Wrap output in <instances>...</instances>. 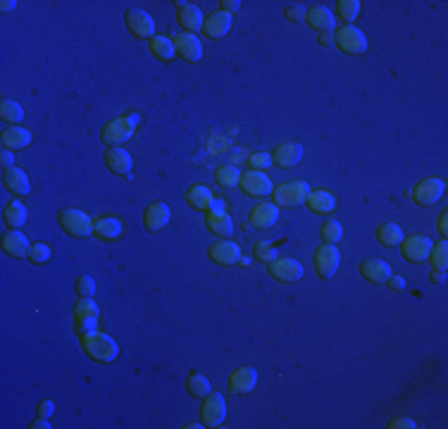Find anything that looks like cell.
<instances>
[{
  "label": "cell",
  "mask_w": 448,
  "mask_h": 429,
  "mask_svg": "<svg viewBox=\"0 0 448 429\" xmlns=\"http://www.w3.org/2000/svg\"><path fill=\"white\" fill-rule=\"evenodd\" d=\"M248 162H251L253 170L263 172L267 165H272V155H267V153H253L251 158H248Z\"/></svg>",
  "instance_id": "obj_43"
},
{
  "label": "cell",
  "mask_w": 448,
  "mask_h": 429,
  "mask_svg": "<svg viewBox=\"0 0 448 429\" xmlns=\"http://www.w3.org/2000/svg\"><path fill=\"white\" fill-rule=\"evenodd\" d=\"M60 224L67 234L77 236V239H86L93 231V219L86 212L74 210V208H67V210L60 212Z\"/></svg>",
  "instance_id": "obj_5"
},
{
  "label": "cell",
  "mask_w": 448,
  "mask_h": 429,
  "mask_svg": "<svg viewBox=\"0 0 448 429\" xmlns=\"http://www.w3.org/2000/svg\"><path fill=\"white\" fill-rule=\"evenodd\" d=\"M208 217H205V224H208V229L212 231L215 236H219V239H229L231 234H234V222H231V217L226 214V210L222 212H205Z\"/></svg>",
  "instance_id": "obj_28"
},
{
  "label": "cell",
  "mask_w": 448,
  "mask_h": 429,
  "mask_svg": "<svg viewBox=\"0 0 448 429\" xmlns=\"http://www.w3.org/2000/svg\"><path fill=\"white\" fill-rule=\"evenodd\" d=\"M186 389L198 398H205L208 393H210V379L194 370V372H189V377H186Z\"/></svg>",
  "instance_id": "obj_36"
},
{
  "label": "cell",
  "mask_w": 448,
  "mask_h": 429,
  "mask_svg": "<svg viewBox=\"0 0 448 429\" xmlns=\"http://www.w3.org/2000/svg\"><path fill=\"white\" fill-rule=\"evenodd\" d=\"M432 239H427V236H420V234H412L408 239L400 241V251H403V258L408 260V263H424V260L429 258V251H432Z\"/></svg>",
  "instance_id": "obj_11"
},
{
  "label": "cell",
  "mask_w": 448,
  "mask_h": 429,
  "mask_svg": "<svg viewBox=\"0 0 448 429\" xmlns=\"http://www.w3.org/2000/svg\"><path fill=\"white\" fill-rule=\"evenodd\" d=\"M0 5H3V13H10V10H15V8H17L15 0H3V3H0Z\"/></svg>",
  "instance_id": "obj_52"
},
{
  "label": "cell",
  "mask_w": 448,
  "mask_h": 429,
  "mask_svg": "<svg viewBox=\"0 0 448 429\" xmlns=\"http://www.w3.org/2000/svg\"><path fill=\"white\" fill-rule=\"evenodd\" d=\"M415 420H410V417H396V420L389 422V429H415Z\"/></svg>",
  "instance_id": "obj_46"
},
{
  "label": "cell",
  "mask_w": 448,
  "mask_h": 429,
  "mask_svg": "<svg viewBox=\"0 0 448 429\" xmlns=\"http://www.w3.org/2000/svg\"><path fill=\"white\" fill-rule=\"evenodd\" d=\"M336 15H339L341 22L351 24V22H356L360 15V3L358 0H339V3H336Z\"/></svg>",
  "instance_id": "obj_38"
},
{
  "label": "cell",
  "mask_w": 448,
  "mask_h": 429,
  "mask_svg": "<svg viewBox=\"0 0 448 429\" xmlns=\"http://www.w3.org/2000/svg\"><path fill=\"white\" fill-rule=\"evenodd\" d=\"M270 275L279 282H298L303 279V265L294 258H275L270 265Z\"/></svg>",
  "instance_id": "obj_14"
},
{
  "label": "cell",
  "mask_w": 448,
  "mask_h": 429,
  "mask_svg": "<svg viewBox=\"0 0 448 429\" xmlns=\"http://www.w3.org/2000/svg\"><path fill=\"white\" fill-rule=\"evenodd\" d=\"M444 191H446V184L441 182V179H436V177L422 179V182L415 187V191H412V201H415L417 205H424V208L434 205L436 201H441Z\"/></svg>",
  "instance_id": "obj_12"
},
{
  "label": "cell",
  "mask_w": 448,
  "mask_h": 429,
  "mask_svg": "<svg viewBox=\"0 0 448 429\" xmlns=\"http://www.w3.org/2000/svg\"><path fill=\"white\" fill-rule=\"evenodd\" d=\"M5 150H22L31 143V131L24 129V126H13V129H5L3 138H0Z\"/></svg>",
  "instance_id": "obj_30"
},
{
  "label": "cell",
  "mask_w": 448,
  "mask_h": 429,
  "mask_svg": "<svg viewBox=\"0 0 448 429\" xmlns=\"http://www.w3.org/2000/svg\"><path fill=\"white\" fill-rule=\"evenodd\" d=\"M238 187L243 189V194L251 196V198H263V196H270L275 191V184L272 179L260 170H251L241 175V184Z\"/></svg>",
  "instance_id": "obj_6"
},
{
  "label": "cell",
  "mask_w": 448,
  "mask_h": 429,
  "mask_svg": "<svg viewBox=\"0 0 448 429\" xmlns=\"http://www.w3.org/2000/svg\"><path fill=\"white\" fill-rule=\"evenodd\" d=\"M360 275L372 284H384V282H389V277H391V265L380 258L365 260L363 268H360Z\"/></svg>",
  "instance_id": "obj_25"
},
{
  "label": "cell",
  "mask_w": 448,
  "mask_h": 429,
  "mask_svg": "<svg viewBox=\"0 0 448 429\" xmlns=\"http://www.w3.org/2000/svg\"><path fill=\"white\" fill-rule=\"evenodd\" d=\"M3 184H5V189L15 196H27L29 191H31L27 172L20 170V167H8V170H3Z\"/></svg>",
  "instance_id": "obj_22"
},
{
  "label": "cell",
  "mask_w": 448,
  "mask_h": 429,
  "mask_svg": "<svg viewBox=\"0 0 448 429\" xmlns=\"http://www.w3.org/2000/svg\"><path fill=\"white\" fill-rule=\"evenodd\" d=\"M334 43L339 45V50L348 55H363L368 50V38L353 24H343L339 31L334 34Z\"/></svg>",
  "instance_id": "obj_4"
},
{
  "label": "cell",
  "mask_w": 448,
  "mask_h": 429,
  "mask_svg": "<svg viewBox=\"0 0 448 429\" xmlns=\"http://www.w3.org/2000/svg\"><path fill=\"white\" fill-rule=\"evenodd\" d=\"M55 413V403L53 401H43L38 405V417H53Z\"/></svg>",
  "instance_id": "obj_47"
},
{
  "label": "cell",
  "mask_w": 448,
  "mask_h": 429,
  "mask_svg": "<svg viewBox=\"0 0 448 429\" xmlns=\"http://www.w3.org/2000/svg\"><path fill=\"white\" fill-rule=\"evenodd\" d=\"M174 43V50H177V55L182 57L184 62H201L203 57V43L201 38L194 36V34H177V36L172 38Z\"/></svg>",
  "instance_id": "obj_13"
},
{
  "label": "cell",
  "mask_w": 448,
  "mask_h": 429,
  "mask_svg": "<svg viewBox=\"0 0 448 429\" xmlns=\"http://www.w3.org/2000/svg\"><path fill=\"white\" fill-rule=\"evenodd\" d=\"M77 293H79V298H93V293H96V282H93V277H89V275L77 277Z\"/></svg>",
  "instance_id": "obj_42"
},
{
  "label": "cell",
  "mask_w": 448,
  "mask_h": 429,
  "mask_svg": "<svg viewBox=\"0 0 448 429\" xmlns=\"http://www.w3.org/2000/svg\"><path fill=\"white\" fill-rule=\"evenodd\" d=\"M148 48H150V53H153V57H158L162 62H170L172 57L177 55L172 38H167V36H153L148 41Z\"/></svg>",
  "instance_id": "obj_32"
},
{
  "label": "cell",
  "mask_w": 448,
  "mask_h": 429,
  "mask_svg": "<svg viewBox=\"0 0 448 429\" xmlns=\"http://www.w3.org/2000/svg\"><path fill=\"white\" fill-rule=\"evenodd\" d=\"M3 167H15V158H13V150H3Z\"/></svg>",
  "instance_id": "obj_50"
},
{
  "label": "cell",
  "mask_w": 448,
  "mask_h": 429,
  "mask_svg": "<svg viewBox=\"0 0 448 429\" xmlns=\"http://www.w3.org/2000/svg\"><path fill=\"white\" fill-rule=\"evenodd\" d=\"M3 251L10 255V258H29V251H31V243L24 234H20L17 229H10L8 234L3 236Z\"/></svg>",
  "instance_id": "obj_24"
},
{
  "label": "cell",
  "mask_w": 448,
  "mask_h": 429,
  "mask_svg": "<svg viewBox=\"0 0 448 429\" xmlns=\"http://www.w3.org/2000/svg\"><path fill=\"white\" fill-rule=\"evenodd\" d=\"M305 203H308V208L317 214H329V212H334V208H336V198L329 194V191H322V189L310 191Z\"/></svg>",
  "instance_id": "obj_31"
},
{
  "label": "cell",
  "mask_w": 448,
  "mask_h": 429,
  "mask_svg": "<svg viewBox=\"0 0 448 429\" xmlns=\"http://www.w3.org/2000/svg\"><path fill=\"white\" fill-rule=\"evenodd\" d=\"M231 29V15L226 13H212L205 17V22H203V31H205L208 38H224L226 34H229Z\"/></svg>",
  "instance_id": "obj_23"
},
{
  "label": "cell",
  "mask_w": 448,
  "mask_h": 429,
  "mask_svg": "<svg viewBox=\"0 0 448 429\" xmlns=\"http://www.w3.org/2000/svg\"><path fill=\"white\" fill-rule=\"evenodd\" d=\"M215 182H217L222 189H234L241 184V172H238L234 165H222V167H217V172H215Z\"/></svg>",
  "instance_id": "obj_35"
},
{
  "label": "cell",
  "mask_w": 448,
  "mask_h": 429,
  "mask_svg": "<svg viewBox=\"0 0 448 429\" xmlns=\"http://www.w3.org/2000/svg\"><path fill=\"white\" fill-rule=\"evenodd\" d=\"M124 22H127V29H129L136 38L150 41L155 36V20L145 13V10H127Z\"/></svg>",
  "instance_id": "obj_10"
},
{
  "label": "cell",
  "mask_w": 448,
  "mask_h": 429,
  "mask_svg": "<svg viewBox=\"0 0 448 429\" xmlns=\"http://www.w3.org/2000/svg\"><path fill=\"white\" fill-rule=\"evenodd\" d=\"M81 346H84L86 356L93 358L96 363H113V361H117V356H120L117 341L103 332L84 334L81 336Z\"/></svg>",
  "instance_id": "obj_1"
},
{
  "label": "cell",
  "mask_w": 448,
  "mask_h": 429,
  "mask_svg": "<svg viewBox=\"0 0 448 429\" xmlns=\"http://www.w3.org/2000/svg\"><path fill=\"white\" fill-rule=\"evenodd\" d=\"M201 415H203V425L205 427H222L226 420V403H224L222 393H217V391L208 393L205 401H203Z\"/></svg>",
  "instance_id": "obj_7"
},
{
  "label": "cell",
  "mask_w": 448,
  "mask_h": 429,
  "mask_svg": "<svg viewBox=\"0 0 448 429\" xmlns=\"http://www.w3.org/2000/svg\"><path fill=\"white\" fill-rule=\"evenodd\" d=\"M0 117L17 126L22 119H24V110H22V106L17 101H3V106H0Z\"/></svg>",
  "instance_id": "obj_39"
},
{
  "label": "cell",
  "mask_w": 448,
  "mask_h": 429,
  "mask_svg": "<svg viewBox=\"0 0 448 429\" xmlns=\"http://www.w3.org/2000/svg\"><path fill=\"white\" fill-rule=\"evenodd\" d=\"M258 384V370L255 368H238L229 375V391L236 396L251 393Z\"/></svg>",
  "instance_id": "obj_16"
},
{
  "label": "cell",
  "mask_w": 448,
  "mask_h": 429,
  "mask_svg": "<svg viewBox=\"0 0 448 429\" xmlns=\"http://www.w3.org/2000/svg\"><path fill=\"white\" fill-rule=\"evenodd\" d=\"M322 239L324 243H339L343 239V227L341 222H336V219H327V222L322 224Z\"/></svg>",
  "instance_id": "obj_40"
},
{
  "label": "cell",
  "mask_w": 448,
  "mask_h": 429,
  "mask_svg": "<svg viewBox=\"0 0 448 429\" xmlns=\"http://www.w3.org/2000/svg\"><path fill=\"white\" fill-rule=\"evenodd\" d=\"M277 219H279V208L275 205V203H258V205L253 208V212H251V224L255 229H260V231H267V229H272L277 224Z\"/></svg>",
  "instance_id": "obj_20"
},
{
  "label": "cell",
  "mask_w": 448,
  "mask_h": 429,
  "mask_svg": "<svg viewBox=\"0 0 448 429\" xmlns=\"http://www.w3.org/2000/svg\"><path fill=\"white\" fill-rule=\"evenodd\" d=\"M284 15H287V20H291V22H301V20H305V8L303 5H289Z\"/></svg>",
  "instance_id": "obj_44"
},
{
  "label": "cell",
  "mask_w": 448,
  "mask_h": 429,
  "mask_svg": "<svg viewBox=\"0 0 448 429\" xmlns=\"http://www.w3.org/2000/svg\"><path fill=\"white\" fill-rule=\"evenodd\" d=\"M170 219H172V210H170V205L167 203H150L148 208H145V212H143V224H145V229L148 231H160V229H165L167 224H170Z\"/></svg>",
  "instance_id": "obj_15"
},
{
  "label": "cell",
  "mask_w": 448,
  "mask_h": 429,
  "mask_svg": "<svg viewBox=\"0 0 448 429\" xmlns=\"http://www.w3.org/2000/svg\"><path fill=\"white\" fill-rule=\"evenodd\" d=\"M339 265H341V253L336 246L324 243V246H319L315 251V270L322 279H331V277L336 275V270H339Z\"/></svg>",
  "instance_id": "obj_8"
},
{
  "label": "cell",
  "mask_w": 448,
  "mask_h": 429,
  "mask_svg": "<svg viewBox=\"0 0 448 429\" xmlns=\"http://www.w3.org/2000/svg\"><path fill=\"white\" fill-rule=\"evenodd\" d=\"M255 255L260 260H275V248L270 243H255Z\"/></svg>",
  "instance_id": "obj_45"
},
{
  "label": "cell",
  "mask_w": 448,
  "mask_h": 429,
  "mask_svg": "<svg viewBox=\"0 0 448 429\" xmlns=\"http://www.w3.org/2000/svg\"><path fill=\"white\" fill-rule=\"evenodd\" d=\"M439 231L441 234H446L448 227H446V212H441V217H439Z\"/></svg>",
  "instance_id": "obj_53"
},
{
  "label": "cell",
  "mask_w": 448,
  "mask_h": 429,
  "mask_svg": "<svg viewBox=\"0 0 448 429\" xmlns=\"http://www.w3.org/2000/svg\"><path fill=\"white\" fill-rule=\"evenodd\" d=\"M308 194H310L308 182H287V184H279V187H275V191H272L277 208H298V205H303Z\"/></svg>",
  "instance_id": "obj_2"
},
{
  "label": "cell",
  "mask_w": 448,
  "mask_h": 429,
  "mask_svg": "<svg viewBox=\"0 0 448 429\" xmlns=\"http://www.w3.org/2000/svg\"><path fill=\"white\" fill-rule=\"evenodd\" d=\"M377 239H380V243H384V246L393 248V246H400V241H403L405 236H403V229L396 222H386L377 229Z\"/></svg>",
  "instance_id": "obj_34"
},
{
  "label": "cell",
  "mask_w": 448,
  "mask_h": 429,
  "mask_svg": "<svg viewBox=\"0 0 448 429\" xmlns=\"http://www.w3.org/2000/svg\"><path fill=\"white\" fill-rule=\"evenodd\" d=\"M305 20L308 24L312 29H317V31H331L336 24V17L331 13L329 8H322V5H317V8H310L305 13Z\"/></svg>",
  "instance_id": "obj_29"
},
{
  "label": "cell",
  "mask_w": 448,
  "mask_h": 429,
  "mask_svg": "<svg viewBox=\"0 0 448 429\" xmlns=\"http://www.w3.org/2000/svg\"><path fill=\"white\" fill-rule=\"evenodd\" d=\"M427 260H432V272H446L448 270V243H446V239L434 243Z\"/></svg>",
  "instance_id": "obj_37"
},
{
  "label": "cell",
  "mask_w": 448,
  "mask_h": 429,
  "mask_svg": "<svg viewBox=\"0 0 448 429\" xmlns=\"http://www.w3.org/2000/svg\"><path fill=\"white\" fill-rule=\"evenodd\" d=\"M219 5H222V13L229 15V13H234V10H238V5L241 3H238V0H222Z\"/></svg>",
  "instance_id": "obj_48"
},
{
  "label": "cell",
  "mask_w": 448,
  "mask_h": 429,
  "mask_svg": "<svg viewBox=\"0 0 448 429\" xmlns=\"http://www.w3.org/2000/svg\"><path fill=\"white\" fill-rule=\"evenodd\" d=\"M50 427V422H48V417H38L36 422L31 425V429H48Z\"/></svg>",
  "instance_id": "obj_51"
},
{
  "label": "cell",
  "mask_w": 448,
  "mask_h": 429,
  "mask_svg": "<svg viewBox=\"0 0 448 429\" xmlns=\"http://www.w3.org/2000/svg\"><path fill=\"white\" fill-rule=\"evenodd\" d=\"M210 260L222 265V268H231V265L241 263V248H238L234 241L222 239L210 248Z\"/></svg>",
  "instance_id": "obj_17"
},
{
  "label": "cell",
  "mask_w": 448,
  "mask_h": 429,
  "mask_svg": "<svg viewBox=\"0 0 448 429\" xmlns=\"http://www.w3.org/2000/svg\"><path fill=\"white\" fill-rule=\"evenodd\" d=\"M301 160H303V146L298 143H279L272 153V162L277 167H296Z\"/></svg>",
  "instance_id": "obj_21"
},
{
  "label": "cell",
  "mask_w": 448,
  "mask_h": 429,
  "mask_svg": "<svg viewBox=\"0 0 448 429\" xmlns=\"http://www.w3.org/2000/svg\"><path fill=\"white\" fill-rule=\"evenodd\" d=\"M179 8V24L186 29V34H196L203 31V22H205V17H203L201 8L194 3H177Z\"/></svg>",
  "instance_id": "obj_19"
},
{
  "label": "cell",
  "mask_w": 448,
  "mask_h": 429,
  "mask_svg": "<svg viewBox=\"0 0 448 429\" xmlns=\"http://www.w3.org/2000/svg\"><path fill=\"white\" fill-rule=\"evenodd\" d=\"M136 124H138V115H127V117H117L113 119L110 124L103 129V141L108 146H122L124 141H129L136 131Z\"/></svg>",
  "instance_id": "obj_3"
},
{
  "label": "cell",
  "mask_w": 448,
  "mask_h": 429,
  "mask_svg": "<svg viewBox=\"0 0 448 429\" xmlns=\"http://www.w3.org/2000/svg\"><path fill=\"white\" fill-rule=\"evenodd\" d=\"M98 305L93 298H79L77 305H74V317H77V332L79 336L96 332V324H98Z\"/></svg>",
  "instance_id": "obj_9"
},
{
  "label": "cell",
  "mask_w": 448,
  "mask_h": 429,
  "mask_svg": "<svg viewBox=\"0 0 448 429\" xmlns=\"http://www.w3.org/2000/svg\"><path fill=\"white\" fill-rule=\"evenodd\" d=\"M389 286L396 289V291H400V289H405V279L403 277H389Z\"/></svg>",
  "instance_id": "obj_49"
},
{
  "label": "cell",
  "mask_w": 448,
  "mask_h": 429,
  "mask_svg": "<svg viewBox=\"0 0 448 429\" xmlns=\"http://www.w3.org/2000/svg\"><path fill=\"white\" fill-rule=\"evenodd\" d=\"M50 255H53V251H50L48 243H34L31 251H29V260L34 265H45L50 260Z\"/></svg>",
  "instance_id": "obj_41"
},
{
  "label": "cell",
  "mask_w": 448,
  "mask_h": 429,
  "mask_svg": "<svg viewBox=\"0 0 448 429\" xmlns=\"http://www.w3.org/2000/svg\"><path fill=\"white\" fill-rule=\"evenodd\" d=\"M5 224H8L10 229L24 227V224H27V208H24V203H20V201L8 203V208H5Z\"/></svg>",
  "instance_id": "obj_33"
},
{
  "label": "cell",
  "mask_w": 448,
  "mask_h": 429,
  "mask_svg": "<svg viewBox=\"0 0 448 429\" xmlns=\"http://www.w3.org/2000/svg\"><path fill=\"white\" fill-rule=\"evenodd\" d=\"M186 203H189L194 210L198 212H210L212 203H215V196L212 191L208 187H203V184H196V187H191L186 191Z\"/></svg>",
  "instance_id": "obj_27"
},
{
  "label": "cell",
  "mask_w": 448,
  "mask_h": 429,
  "mask_svg": "<svg viewBox=\"0 0 448 429\" xmlns=\"http://www.w3.org/2000/svg\"><path fill=\"white\" fill-rule=\"evenodd\" d=\"M106 167L113 175H117V177H131V172H133V160H131V155L127 153L124 148H120V146H115V148H110L108 153H106Z\"/></svg>",
  "instance_id": "obj_18"
},
{
  "label": "cell",
  "mask_w": 448,
  "mask_h": 429,
  "mask_svg": "<svg viewBox=\"0 0 448 429\" xmlns=\"http://www.w3.org/2000/svg\"><path fill=\"white\" fill-rule=\"evenodd\" d=\"M93 234L101 241H117L122 236V222L117 217H110V214L98 217L93 219Z\"/></svg>",
  "instance_id": "obj_26"
}]
</instances>
